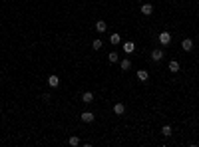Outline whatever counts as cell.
<instances>
[{
  "mask_svg": "<svg viewBox=\"0 0 199 147\" xmlns=\"http://www.w3.org/2000/svg\"><path fill=\"white\" fill-rule=\"evenodd\" d=\"M157 40H159V44H161V46H169V44H171V34H169V32H161Z\"/></svg>",
  "mask_w": 199,
  "mask_h": 147,
  "instance_id": "6da1fadb",
  "label": "cell"
},
{
  "mask_svg": "<svg viewBox=\"0 0 199 147\" xmlns=\"http://www.w3.org/2000/svg\"><path fill=\"white\" fill-rule=\"evenodd\" d=\"M181 48H183L185 52H191V50H193V40H191V38H185V40L181 42Z\"/></svg>",
  "mask_w": 199,
  "mask_h": 147,
  "instance_id": "7a4b0ae2",
  "label": "cell"
},
{
  "mask_svg": "<svg viewBox=\"0 0 199 147\" xmlns=\"http://www.w3.org/2000/svg\"><path fill=\"white\" fill-rule=\"evenodd\" d=\"M151 60H153V62H159V60H163V50L155 48L153 52H151Z\"/></svg>",
  "mask_w": 199,
  "mask_h": 147,
  "instance_id": "3957f363",
  "label": "cell"
},
{
  "mask_svg": "<svg viewBox=\"0 0 199 147\" xmlns=\"http://www.w3.org/2000/svg\"><path fill=\"white\" fill-rule=\"evenodd\" d=\"M124 111H125V106L121 102L113 103V113H116V115H124Z\"/></svg>",
  "mask_w": 199,
  "mask_h": 147,
  "instance_id": "277c9868",
  "label": "cell"
},
{
  "mask_svg": "<svg viewBox=\"0 0 199 147\" xmlns=\"http://www.w3.org/2000/svg\"><path fill=\"white\" fill-rule=\"evenodd\" d=\"M94 119H96V115L92 111H84L82 113V121H84V123H92Z\"/></svg>",
  "mask_w": 199,
  "mask_h": 147,
  "instance_id": "5b68a950",
  "label": "cell"
},
{
  "mask_svg": "<svg viewBox=\"0 0 199 147\" xmlns=\"http://www.w3.org/2000/svg\"><path fill=\"white\" fill-rule=\"evenodd\" d=\"M124 52L125 54H133L135 52V44H133L132 40H129V42H124Z\"/></svg>",
  "mask_w": 199,
  "mask_h": 147,
  "instance_id": "8992f818",
  "label": "cell"
},
{
  "mask_svg": "<svg viewBox=\"0 0 199 147\" xmlns=\"http://www.w3.org/2000/svg\"><path fill=\"white\" fill-rule=\"evenodd\" d=\"M48 86H50V87H58V86H60V78L52 74V75L48 78Z\"/></svg>",
  "mask_w": 199,
  "mask_h": 147,
  "instance_id": "52a82bcc",
  "label": "cell"
},
{
  "mask_svg": "<svg viewBox=\"0 0 199 147\" xmlns=\"http://www.w3.org/2000/svg\"><path fill=\"white\" fill-rule=\"evenodd\" d=\"M151 12H153V6H151L149 2H147V4H141V14L143 16H151Z\"/></svg>",
  "mask_w": 199,
  "mask_h": 147,
  "instance_id": "ba28073f",
  "label": "cell"
},
{
  "mask_svg": "<svg viewBox=\"0 0 199 147\" xmlns=\"http://www.w3.org/2000/svg\"><path fill=\"white\" fill-rule=\"evenodd\" d=\"M167 68H169V72H171V74H177V72H179V62H177V60H171Z\"/></svg>",
  "mask_w": 199,
  "mask_h": 147,
  "instance_id": "9c48e42d",
  "label": "cell"
},
{
  "mask_svg": "<svg viewBox=\"0 0 199 147\" xmlns=\"http://www.w3.org/2000/svg\"><path fill=\"white\" fill-rule=\"evenodd\" d=\"M82 102L84 103H92L94 102V94H92V91H84L82 94Z\"/></svg>",
  "mask_w": 199,
  "mask_h": 147,
  "instance_id": "30bf717a",
  "label": "cell"
},
{
  "mask_svg": "<svg viewBox=\"0 0 199 147\" xmlns=\"http://www.w3.org/2000/svg\"><path fill=\"white\" fill-rule=\"evenodd\" d=\"M121 42V36L117 34V32H113V34H109V44H113V46H117Z\"/></svg>",
  "mask_w": 199,
  "mask_h": 147,
  "instance_id": "8fae6325",
  "label": "cell"
},
{
  "mask_svg": "<svg viewBox=\"0 0 199 147\" xmlns=\"http://www.w3.org/2000/svg\"><path fill=\"white\" fill-rule=\"evenodd\" d=\"M96 30H98L100 34H104V32L108 30V24H105L104 20H100V22H96Z\"/></svg>",
  "mask_w": 199,
  "mask_h": 147,
  "instance_id": "7c38bea8",
  "label": "cell"
},
{
  "mask_svg": "<svg viewBox=\"0 0 199 147\" xmlns=\"http://www.w3.org/2000/svg\"><path fill=\"white\" fill-rule=\"evenodd\" d=\"M137 79H139V82H147V79H149L147 70H139V72H137Z\"/></svg>",
  "mask_w": 199,
  "mask_h": 147,
  "instance_id": "4fadbf2b",
  "label": "cell"
},
{
  "mask_svg": "<svg viewBox=\"0 0 199 147\" xmlns=\"http://www.w3.org/2000/svg\"><path fill=\"white\" fill-rule=\"evenodd\" d=\"M108 60L112 62V64H116V62L120 60V54H117V52H109V54H108Z\"/></svg>",
  "mask_w": 199,
  "mask_h": 147,
  "instance_id": "5bb4252c",
  "label": "cell"
},
{
  "mask_svg": "<svg viewBox=\"0 0 199 147\" xmlns=\"http://www.w3.org/2000/svg\"><path fill=\"white\" fill-rule=\"evenodd\" d=\"M68 145H72V147H78L80 145V137H76V135H72L70 139H68Z\"/></svg>",
  "mask_w": 199,
  "mask_h": 147,
  "instance_id": "9a60e30c",
  "label": "cell"
},
{
  "mask_svg": "<svg viewBox=\"0 0 199 147\" xmlns=\"http://www.w3.org/2000/svg\"><path fill=\"white\" fill-rule=\"evenodd\" d=\"M121 70H129V68H132V60H128V58H125V60H121Z\"/></svg>",
  "mask_w": 199,
  "mask_h": 147,
  "instance_id": "2e32d148",
  "label": "cell"
},
{
  "mask_svg": "<svg viewBox=\"0 0 199 147\" xmlns=\"http://www.w3.org/2000/svg\"><path fill=\"white\" fill-rule=\"evenodd\" d=\"M92 48H94V50H101V48H104V42H101L100 38H98V40H94V44H92Z\"/></svg>",
  "mask_w": 199,
  "mask_h": 147,
  "instance_id": "e0dca14e",
  "label": "cell"
},
{
  "mask_svg": "<svg viewBox=\"0 0 199 147\" xmlns=\"http://www.w3.org/2000/svg\"><path fill=\"white\" fill-rule=\"evenodd\" d=\"M161 133H163V137H169V135H171V127H169V125H163Z\"/></svg>",
  "mask_w": 199,
  "mask_h": 147,
  "instance_id": "ac0fdd59",
  "label": "cell"
}]
</instances>
